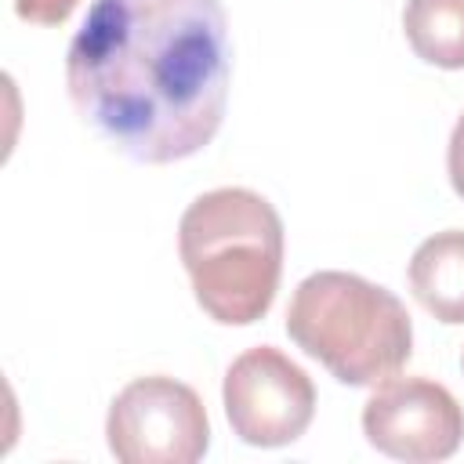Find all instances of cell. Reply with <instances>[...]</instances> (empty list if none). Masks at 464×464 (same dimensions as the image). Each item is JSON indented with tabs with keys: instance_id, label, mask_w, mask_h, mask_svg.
Instances as JSON below:
<instances>
[{
	"instance_id": "cell-7",
	"label": "cell",
	"mask_w": 464,
	"mask_h": 464,
	"mask_svg": "<svg viewBox=\"0 0 464 464\" xmlns=\"http://www.w3.org/2000/svg\"><path fill=\"white\" fill-rule=\"evenodd\" d=\"M410 290L439 323H464V228L435 232L413 250Z\"/></svg>"
},
{
	"instance_id": "cell-9",
	"label": "cell",
	"mask_w": 464,
	"mask_h": 464,
	"mask_svg": "<svg viewBox=\"0 0 464 464\" xmlns=\"http://www.w3.org/2000/svg\"><path fill=\"white\" fill-rule=\"evenodd\" d=\"M80 0H14V14L33 25H62Z\"/></svg>"
},
{
	"instance_id": "cell-4",
	"label": "cell",
	"mask_w": 464,
	"mask_h": 464,
	"mask_svg": "<svg viewBox=\"0 0 464 464\" xmlns=\"http://www.w3.org/2000/svg\"><path fill=\"white\" fill-rule=\"evenodd\" d=\"M105 439L123 464H196L210 446V420L188 384L152 373L112 399Z\"/></svg>"
},
{
	"instance_id": "cell-1",
	"label": "cell",
	"mask_w": 464,
	"mask_h": 464,
	"mask_svg": "<svg viewBox=\"0 0 464 464\" xmlns=\"http://www.w3.org/2000/svg\"><path fill=\"white\" fill-rule=\"evenodd\" d=\"M87 127L138 163L196 156L228 102V25L218 0H94L65 54Z\"/></svg>"
},
{
	"instance_id": "cell-6",
	"label": "cell",
	"mask_w": 464,
	"mask_h": 464,
	"mask_svg": "<svg viewBox=\"0 0 464 464\" xmlns=\"http://www.w3.org/2000/svg\"><path fill=\"white\" fill-rule=\"evenodd\" d=\"M362 435L373 450L410 464L446 460L464 442V410L431 377H388L362 406Z\"/></svg>"
},
{
	"instance_id": "cell-10",
	"label": "cell",
	"mask_w": 464,
	"mask_h": 464,
	"mask_svg": "<svg viewBox=\"0 0 464 464\" xmlns=\"http://www.w3.org/2000/svg\"><path fill=\"white\" fill-rule=\"evenodd\" d=\"M446 170H450V185H453V192L464 199V116L453 123L450 149H446Z\"/></svg>"
},
{
	"instance_id": "cell-5",
	"label": "cell",
	"mask_w": 464,
	"mask_h": 464,
	"mask_svg": "<svg viewBox=\"0 0 464 464\" xmlns=\"http://www.w3.org/2000/svg\"><path fill=\"white\" fill-rule=\"evenodd\" d=\"M225 417L246 446H290L315 417L312 377L279 348H246L225 373L221 384Z\"/></svg>"
},
{
	"instance_id": "cell-8",
	"label": "cell",
	"mask_w": 464,
	"mask_h": 464,
	"mask_svg": "<svg viewBox=\"0 0 464 464\" xmlns=\"http://www.w3.org/2000/svg\"><path fill=\"white\" fill-rule=\"evenodd\" d=\"M402 29L428 65L464 69V0H406Z\"/></svg>"
},
{
	"instance_id": "cell-2",
	"label": "cell",
	"mask_w": 464,
	"mask_h": 464,
	"mask_svg": "<svg viewBox=\"0 0 464 464\" xmlns=\"http://www.w3.org/2000/svg\"><path fill=\"white\" fill-rule=\"evenodd\" d=\"M178 254L199 308L225 326L257 323L283 276V218L250 188H210L178 225Z\"/></svg>"
},
{
	"instance_id": "cell-3",
	"label": "cell",
	"mask_w": 464,
	"mask_h": 464,
	"mask_svg": "<svg viewBox=\"0 0 464 464\" xmlns=\"http://www.w3.org/2000/svg\"><path fill=\"white\" fill-rule=\"evenodd\" d=\"M286 334L352 388L395 377L413 352L406 304L355 272H312L301 279L286 308Z\"/></svg>"
}]
</instances>
